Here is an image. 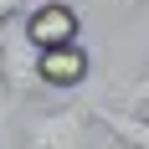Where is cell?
<instances>
[{
    "mask_svg": "<svg viewBox=\"0 0 149 149\" xmlns=\"http://www.w3.org/2000/svg\"><path fill=\"white\" fill-rule=\"evenodd\" d=\"M15 149H93V108L62 103V108L26 113V129H21Z\"/></svg>",
    "mask_w": 149,
    "mask_h": 149,
    "instance_id": "obj_1",
    "label": "cell"
},
{
    "mask_svg": "<svg viewBox=\"0 0 149 149\" xmlns=\"http://www.w3.org/2000/svg\"><path fill=\"white\" fill-rule=\"evenodd\" d=\"M0 93H5L10 103L41 93V77H36V46H31L21 15L0 21Z\"/></svg>",
    "mask_w": 149,
    "mask_h": 149,
    "instance_id": "obj_2",
    "label": "cell"
},
{
    "mask_svg": "<svg viewBox=\"0 0 149 149\" xmlns=\"http://www.w3.org/2000/svg\"><path fill=\"white\" fill-rule=\"evenodd\" d=\"M36 77H41L46 93H77V88H88V77H93L88 46H82V41L41 46V52H36Z\"/></svg>",
    "mask_w": 149,
    "mask_h": 149,
    "instance_id": "obj_3",
    "label": "cell"
},
{
    "mask_svg": "<svg viewBox=\"0 0 149 149\" xmlns=\"http://www.w3.org/2000/svg\"><path fill=\"white\" fill-rule=\"evenodd\" d=\"M21 26H26L36 52L41 46H62V41H82V10L72 0H41L31 15H21Z\"/></svg>",
    "mask_w": 149,
    "mask_h": 149,
    "instance_id": "obj_4",
    "label": "cell"
},
{
    "mask_svg": "<svg viewBox=\"0 0 149 149\" xmlns=\"http://www.w3.org/2000/svg\"><path fill=\"white\" fill-rule=\"evenodd\" d=\"M88 108H93V123L118 139V149H149V113H139V108H108V103H88Z\"/></svg>",
    "mask_w": 149,
    "mask_h": 149,
    "instance_id": "obj_5",
    "label": "cell"
},
{
    "mask_svg": "<svg viewBox=\"0 0 149 149\" xmlns=\"http://www.w3.org/2000/svg\"><path fill=\"white\" fill-rule=\"evenodd\" d=\"M123 98H129V103H149V62H144V72L123 88Z\"/></svg>",
    "mask_w": 149,
    "mask_h": 149,
    "instance_id": "obj_6",
    "label": "cell"
},
{
    "mask_svg": "<svg viewBox=\"0 0 149 149\" xmlns=\"http://www.w3.org/2000/svg\"><path fill=\"white\" fill-rule=\"evenodd\" d=\"M82 5H93V10H134V5H144V0H82Z\"/></svg>",
    "mask_w": 149,
    "mask_h": 149,
    "instance_id": "obj_7",
    "label": "cell"
},
{
    "mask_svg": "<svg viewBox=\"0 0 149 149\" xmlns=\"http://www.w3.org/2000/svg\"><path fill=\"white\" fill-rule=\"evenodd\" d=\"M21 5H26V0H0V21H10V15H21Z\"/></svg>",
    "mask_w": 149,
    "mask_h": 149,
    "instance_id": "obj_8",
    "label": "cell"
}]
</instances>
